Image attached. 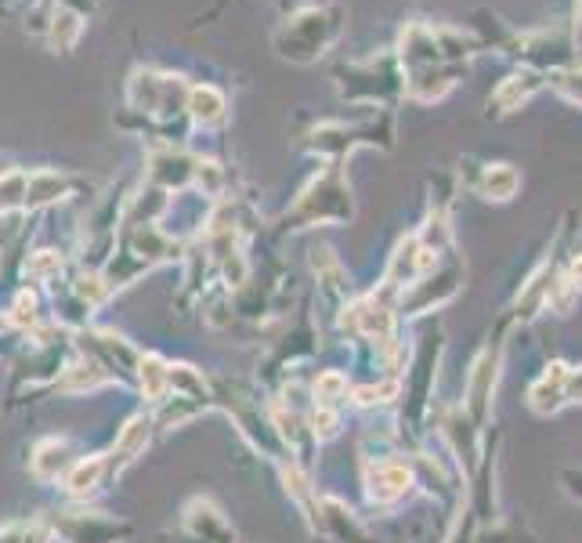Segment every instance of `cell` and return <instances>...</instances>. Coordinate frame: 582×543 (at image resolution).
Returning <instances> with one entry per match:
<instances>
[{
    "instance_id": "cell-17",
    "label": "cell",
    "mask_w": 582,
    "mask_h": 543,
    "mask_svg": "<svg viewBox=\"0 0 582 543\" xmlns=\"http://www.w3.org/2000/svg\"><path fill=\"white\" fill-rule=\"evenodd\" d=\"M550 80H554V87L568 98V102L582 105V69H557Z\"/></svg>"
},
{
    "instance_id": "cell-5",
    "label": "cell",
    "mask_w": 582,
    "mask_h": 543,
    "mask_svg": "<svg viewBox=\"0 0 582 543\" xmlns=\"http://www.w3.org/2000/svg\"><path fill=\"white\" fill-rule=\"evenodd\" d=\"M543 80L546 77L539 69H521V73H514L510 80H503L496 98H492V102H496V113H514V109H521V105L543 87Z\"/></svg>"
},
{
    "instance_id": "cell-1",
    "label": "cell",
    "mask_w": 582,
    "mask_h": 543,
    "mask_svg": "<svg viewBox=\"0 0 582 543\" xmlns=\"http://www.w3.org/2000/svg\"><path fill=\"white\" fill-rule=\"evenodd\" d=\"M55 529L69 543H116L120 536H127V525H116L102 515H62Z\"/></svg>"
},
{
    "instance_id": "cell-22",
    "label": "cell",
    "mask_w": 582,
    "mask_h": 543,
    "mask_svg": "<svg viewBox=\"0 0 582 543\" xmlns=\"http://www.w3.org/2000/svg\"><path fill=\"white\" fill-rule=\"evenodd\" d=\"M564 276L572 279L575 286H582V254H579V258L572 261V265H568V272H564Z\"/></svg>"
},
{
    "instance_id": "cell-10",
    "label": "cell",
    "mask_w": 582,
    "mask_h": 543,
    "mask_svg": "<svg viewBox=\"0 0 582 543\" xmlns=\"http://www.w3.org/2000/svg\"><path fill=\"white\" fill-rule=\"evenodd\" d=\"M167 377H170V366L163 359H156V355L138 359V381H141V391H145L149 399H163V391L170 388Z\"/></svg>"
},
{
    "instance_id": "cell-13",
    "label": "cell",
    "mask_w": 582,
    "mask_h": 543,
    "mask_svg": "<svg viewBox=\"0 0 582 543\" xmlns=\"http://www.w3.org/2000/svg\"><path fill=\"white\" fill-rule=\"evenodd\" d=\"M188 109H192V116H196V120H203V124H214L217 116H221V109H225V98L217 95L214 87H196V91L188 95Z\"/></svg>"
},
{
    "instance_id": "cell-4",
    "label": "cell",
    "mask_w": 582,
    "mask_h": 543,
    "mask_svg": "<svg viewBox=\"0 0 582 543\" xmlns=\"http://www.w3.org/2000/svg\"><path fill=\"white\" fill-rule=\"evenodd\" d=\"M564 384H568V366L564 362H550L546 373L532 384L528 402L536 413H557L564 406Z\"/></svg>"
},
{
    "instance_id": "cell-12",
    "label": "cell",
    "mask_w": 582,
    "mask_h": 543,
    "mask_svg": "<svg viewBox=\"0 0 582 543\" xmlns=\"http://www.w3.org/2000/svg\"><path fill=\"white\" fill-rule=\"evenodd\" d=\"M102 471H105V460L102 457H91V460H80V464L69 471V478H66V489L73 496H87L94 486H98V478H102Z\"/></svg>"
},
{
    "instance_id": "cell-11",
    "label": "cell",
    "mask_w": 582,
    "mask_h": 543,
    "mask_svg": "<svg viewBox=\"0 0 582 543\" xmlns=\"http://www.w3.org/2000/svg\"><path fill=\"white\" fill-rule=\"evenodd\" d=\"M62 464H66V446L58 439H47L37 446V457H33V475L37 478H58V471H62Z\"/></svg>"
},
{
    "instance_id": "cell-7",
    "label": "cell",
    "mask_w": 582,
    "mask_h": 543,
    "mask_svg": "<svg viewBox=\"0 0 582 543\" xmlns=\"http://www.w3.org/2000/svg\"><path fill=\"white\" fill-rule=\"evenodd\" d=\"M521 189V174L510 167V163H492L485 167V178H481V196L492 203H507Z\"/></svg>"
},
{
    "instance_id": "cell-15",
    "label": "cell",
    "mask_w": 582,
    "mask_h": 543,
    "mask_svg": "<svg viewBox=\"0 0 582 543\" xmlns=\"http://www.w3.org/2000/svg\"><path fill=\"white\" fill-rule=\"evenodd\" d=\"M575 301H579V286H575L568 276H554V283H550V290H546V305L554 308V312L568 315Z\"/></svg>"
},
{
    "instance_id": "cell-2",
    "label": "cell",
    "mask_w": 582,
    "mask_h": 543,
    "mask_svg": "<svg viewBox=\"0 0 582 543\" xmlns=\"http://www.w3.org/2000/svg\"><path fill=\"white\" fill-rule=\"evenodd\" d=\"M496 377H499V352H492V348H489V352L474 362V370H470L467 410H470V417H474V420H485V413H489Z\"/></svg>"
},
{
    "instance_id": "cell-14",
    "label": "cell",
    "mask_w": 582,
    "mask_h": 543,
    "mask_svg": "<svg viewBox=\"0 0 582 543\" xmlns=\"http://www.w3.org/2000/svg\"><path fill=\"white\" fill-rule=\"evenodd\" d=\"M170 388H178L185 399H207V384L199 377L192 366H170V377H167Z\"/></svg>"
},
{
    "instance_id": "cell-18",
    "label": "cell",
    "mask_w": 582,
    "mask_h": 543,
    "mask_svg": "<svg viewBox=\"0 0 582 543\" xmlns=\"http://www.w3.org/2000/svg\"><path fill=\"white\" fill-rule=\"evenodd\" d=\"M348 391V381L340 377V373H326V377H319V384H315V395H319L322 406H329V402H337L340 395Z\"/></svg>"
},
{
    "instance_id": "cell-21",
    "label": "cell",
    "mask_w": 582,
    "mask_h": 543,
    "mask_svg": "<svg viewBox=\"0 0 582 543\" xmlns=\"http://www.w3.org/2000/svg\"><path fill=\"white\" fill-rule=\"evenodd\" d=\"M564 402H582V366L568 370V384H564Z\"/></svg>"
},
{
    "instance_id": "cell-6",
    "label": "cell",
    "mask_w": 582,
    "mask_h": 543,
    "mask_svg": "<svg viewBox=\"0 0 582 543\" xmlns=\"http://www.w3.org/2000/svg\"><path fill=\"white\" fill-rule=\"evenodd\" d=\"M188 529L196 533V540L203 543H232V529L225 525V518L217 515L214 507L207 504V500H196V504H188Z\"/></svg>"
},
{
    "instance_id": "cell-19",
    "label": "cell",
    "mask_w": 582,
    "mask_h": 543,
    "mask_svg": "<svg viewBox=\"0 0 582 543\" xmlns=\"http://www.w3.org/2000/svg\"><path fill=\"white\" fill-rule=\"evenodd\" d=\"M58 268H62V261H58L55 254H51V250H44V254H37V258L29 261L26 272H29L33 279H47V276H55Z\"/></svg>"
},
{
    "instance_id": "cell-20",
    "label": "cell",
    "mask_w": 582,
    "mask_h": 543,
    "mask_svg": "<svg viewBox=\"0 0 582 543\" xmlns=\"http://www.w3.org/2000/svg\"><path fill=\"white\" fill-rule=\"evenodd\" d=\"M311 428H315V435H322V439L337 435V413H329L326 406H319V410L311 413Z\"/></svg>"
},
{
    "instance_id": "cell-9",
    "label": "cell",
    "mask_w": 582,
    "mask_h": 543,
    "mask_svg": "<svg viewBox=\"0 0 582 543\" xmlns=\"http://www.w3.org/2000/svg\"><path fill=\"white\" fill-rule=\"evenodd\" d=\"M344 326H351V330H358V334H366V337H391V312L380 308L376 301H366V305L351 308Z\"/></svg>"
},
{
    "instance_id": "cell-8",
    "label": "cell",
    "mask_w": 582,
    "mask_h": 543,
    "mask_svg": "<svg viewBox=\"0 0 582 543\" xmlns=\"http://www.w3.org/2000/svg\"><path fill=\"white\" fill-rule=\"evenodd\" d=\"M149 420L145 417H134L127 428H123L120 442H116L113 449V471H123L127 464H134L138 460V453H145V446H149Z\"/></svg>"
},
{
    "instance_id": "cell-16",
    "label": "cell",
    "mask_w": 582,
    "mask_h": 543,
    "mask_svg": "<svg viewBox=\"0 0 582 543\" xmlns=\"http://www.w3.org/2000/svg\"><path fill=\"white\" fill-rule=\"evenodd\" d=\"M58 192H62V178L58 174H33L29 178V203H47V200H55Z\"/></svg>"
},
{
    "instance_id": "cell-3",
    "label": "cell",
    "mask_w": 582,
    "mask_h": 543,
    "mask_svg": "<svg viewBox=\"0 0 582 543\" xmlns=\"http://www.w3.org/2000/svg\"><path fill=\"white\" fill-rule=\"evenodd\" d=\"M366 486H369V496H373L376 504H391L398 496H405V489L413 486V475H409V467L405 464H376L369 467L366 475Z\"/></svg>"
}]
</instances>
